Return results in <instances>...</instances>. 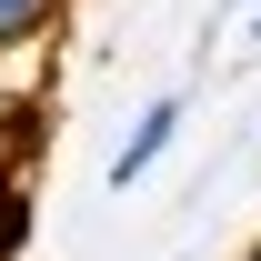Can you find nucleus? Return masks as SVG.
<instances>
[{"label": "nucleus", "instance_id": "39448f33", "mask_svg": "<svg viewBox=\"0 0 261 261\" xmlns=\"http://www.w3.org/2000/svg\"><path fill=\"white\" fill-rule=\"evenodd\" d=\"M241 261H261V241H251V251H241Z\"/></svg>", "mask_w": 261, "mask_h": 261}, {"label": "nucleus", "instance_id": "7ed1b4c3", "mask_svg": "<svg viewBox=\"0 0 261 261\" xmlns=\"http://www.w3.org/2000/svg\"><path fill=\"white\" fill-rule=\"evenodd\" d=\"M50 20H61V0H0V50H31Z\"/></svg>", "mask_w": 261, "mask_h": 261}, {"label": "nucleus", "instance_id": "20e7f679", "mask_svg": "<svg viewBox=\"0 0 261 261\" xmlns=\"http://www.w3.org/2000/svg\"><path fill=\"white\" fill-rule=\"evenodd\" d=\"M251 40H261V10H251Z\"/></svg>", "mask_w": 261, "mask_h": 261}, {"label": "nucleus", "instance_id": "f257e3e1", "mask_svg": "<svg viewBox=\"0 0 261 261\" xmlns=\"http://www.w3.org/2000/svg\"><path fill=\"white\" fill-rule=\"evenodd\" d=\"M171 141H181V91L141 100V121H130V130H121V151H111V191H130V181H151Z\"/></svg>", "mask_w": 261, "mask_h": 261}, {"label": "nucleus", "instance_id": "f03ea898", "mask_svg": "<svg viewBox=\"0 0 261 261\" xmlns=\"http://www.w3.org/2000/svg\"><path fill=\"white\" fill-rule=\"evenodd\" d=\"M20 251H31V171L0 161V261H20Z\"/></svg>", "mask_w": 261, "mask_h": 261}]
</instances>
